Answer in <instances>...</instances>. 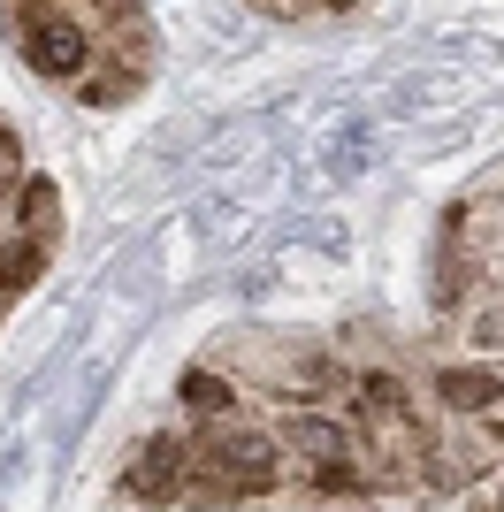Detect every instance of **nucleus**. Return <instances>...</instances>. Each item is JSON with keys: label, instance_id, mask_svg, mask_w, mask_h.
I'll use <instances>...</instances> for the list:
<instances>
[{"label": "nucleus", "instance_id": "obj_1", "mask_svg": "<svg viewBox=\"0 0 504 512\" xmlns=\"http://www.w3.org/2000/svg\"><path fill=\"white\" fill-rule=\"evenodd\" d=\"M191 474H199L207 497H268L275 490V436L222 421V428H207V444L191 451Z\"/></svg>", "mask_w": 504, "mask_h": 512}, {"label": "nucleus", "instance_id": "obj_2", "mask_svg": "<svg viewBox=\"0 0 504 512\" xmlns=\"http://www.w3.org/2000/svg\"><path fill=\"white\" fill-rule=\"evenodd\" d=\"M23 54H31V69H39V77H77V69L92 62L84 31H77L69 16H54L46 0H31V8H23Z\"/></svg>", "mask_w": 504, "mask_h": 512}, {"label": "nucleus", "instance_id": "obj_3", "mask_svg": "<svg viewBox=\"0 0 504 512\" xmlns=\"http://www.w3.org/2000/svg\"><path fill=\"white\" fill-rule=\"evenodd\" d=\"M184 474H191L184 436H146V451L123 467V497H138V505H168V497L184 490Z\"/></svg>", "mask_w": 504, "mask_h": 512}, {"label": "nucleus", "instance_id": "obj_4", "mask_svg": "<svg viewBox=\"0 0 504 512\" xmlns=\"http://www.w3.org/2000/svg\"><path fill=\"white\" fill-rule=\"evenodd\" d=\"M283 444L314 467V459H352V436L329 421V413H283Z\"/></svg>", "mask_w": 504, "mask_h": 512}, {"label": "nucleus", "instance_id": "obj_5", "mask_svg": "<svg viewBox=\"0 0 504 512\" xmlns=\"http://www.w3.org/2000/svg\"><path fill=\"white\" fill-rule=\"evenodd\" d=\"M16 222H23V237L54 245V230H62V184H54V176H23V192H16Z\"/></svg>", "mask_w": 504, "mask_h": 512}, {"label": "nucleus", "instance_id": "obj_6", "mask_svg": "<svg viewBox=\"0 0 504 512\" xmlns=\"http://www.w3.org/2000/svg\"><path fill=\"white\" fill-rule=\"evenodd\" d=\"M497 390H504L497 367H443V375H436V398H443L451 413H482V406H497Z\"/></svg>", "mask_w": 504, "mask_h": 512}, {"label": "nucleus", "instance_id": "obj_7", "mask_svg": "<svg viewBox=\"0 0 504 512\" xmlns=\"http://www.w3.org/2000/svg\"><path fill=\"white\" fill-rule=\"evenodd\" d=\"M39 268H46V245H39V237H23L16 253H0V321H8V306L39 283Z\"/></svg>", "mask_w": 504, "mask_h": 512}, {"label": "nucleus", "instance_id": "obj_8", "mask_svg": "<svg viewBox=\"0 0 504 512\" xmlns=\"http://www.w3.org/2000/svg\"><path fill=\"white\" fill-rule=\"evenodd\" d=\"M176 398H184V413H207V421H222V413L237 406V390L222 383V375H207V367H191L184 383H176Z\"/></svg>", "mask_w": 504, "mask_h": 512}, {"label": "nucleus", "instance_id": "obj_9", "mask_svg": "<svg viewBox=\"0 0 504 512\" xmlns=\"http://www.w3.org/2000/svg\"><path fill=\"white\" fill-rule=\"evenodd\" d=\"M8 184H16V138L0 130V199H8Z\"/></svg>", "mask_w": 504, "mask_h": 512}, {"label": "nucleus", "instance_id": "obj_10", "mask_svg": "<svg viewBox=\"0 0 504 512\" xmlns=\"http://www.w3.org/2000/svg\"><path fill=\"white\" fill-rule=\"evenodd\" d=\"M482 344H504V314H482Z\"/></svg>", "mask_w": 504, "mask_h": 512}, {"label": "nucleus", "instance_id": "obj_11", "mask_svg": "<svg viewBox=\"0 0 504 512\" xmlns=\"http://www.w3.org/2000/svg\"><path fill=\"white\" fill-rule=\"evenodd\" d=\"M321 8H352V0H321Z\"/></svg>", "mask_w": 504, "mask_h": 512}, {"label": "nucleus", "instance_id": "obj_12", "mask_svg": "<svg viewBox=\"0 0 504 512\" xmlns=\"http://www.w3.org/2000/svg\"><path fill=\"white\" fill-rule=\"evenodd\" d=\"M107 8H115V0H107Z\"/></svg>", "mask_w": 504, "mask_h": 512}]
</instances>
